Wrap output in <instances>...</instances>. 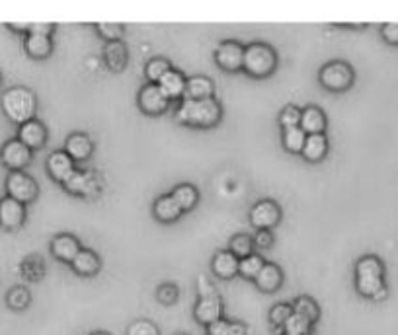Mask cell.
Masks as SVG:
<instances>
[{"label": "cell", "instance_id": "7bdbcfd3", "mask_svg": "<svg viewBox=\"0 0 398 335\" xmlns=\"http://www.w3.org/2000/svg\"><path fill=\"white\" fill-rule=\"evenodd\" d=\"M380 34L389 43L398 45V24H385L380 27Z\"/></svg>", "mask_w": 398, "mask_h": 335}, {"label": "cell", "instance_id": "c3c4849f", "mask_svg": "<svg viewBox=\"0 0 398 335\" xmlns=\"http://www.w3.org/2000/svg\"><path fill=\"white\" fill-rule=\"evenodd\" d=\"M0 82H2V76H0Z\"/></svg>", "mask_w": 398, "mask_h": 335}, {"label": "cell", "instance_id": "ee69618b", "mask_svg": "<svg viewBox=\"0 0 398 335\" xmlns=\"http://www.w3.org/2000/svg\"><path fill=\"white\" fill-rule=\"evenodd\" d=\"M55 24H29L27 34H36V36H49L53 34Z\"/></svg>", "mask_w": 398, "mask_h": 335}, {"label": "cell", "instance_id": "7dc6e473", "mask_svg": "<svg viewBox=\"0 0 398 335\" xmlns=\"http://www.w3.org/2000/svg\"><path fill=\"white\" fill-rule=\"evenodd\" d=\"M176 335H187V334H176Z\"/></svg>", "mask_w": 398, "mask_h": 335}, {"label": "cell", "instance_id": "9c48e42d", "mask_svg": "<svg viewBox=\"0 0 398 335\" xmlns=\"http://www.w3.org/2000/svg\"><path fill=\"white\" fill-rule=\"evenodd\" d=\"M65 189L69 193L80 195V197H94L100 191V179L94 172H88V170H74L72 174L65 184Z\"/></svg>", "mask_w": 398, "mask_h": 335}, {"label": "cell", "instance_id": "44dd1931", "mask_svg": "<svg viewBox=\"0 0 398 335\" xmlns=\"http://www.w3.org/2000/svg\"><path fill=\"white\" fill-rule=\"evenodd\" d=\"M328 152V139L324 132L320 135H307V141L303 146L301 154L303 158L309 160V162H320V160L326 156Z\"/></svg>", "mask_w": 398, "mask_h": 335}, {"label": "cell", "instance_id": "52a82bcc", "mask_svg": "<svg viewBox=\"0 0 398 335\" xmlns=\"http://www.w3.org/2000/svg\"><path fill=\"white\" fill-rule=\"evenodd\" d=\"M0 162L10 172H22L32 162V150L18 139H10L0 149Z\"/></svg>", "mask_w": 398, "mask_h": 335}, {"label": "cell", "instance_id": "ba28073f", "mask_svg": "<svg viewBox=\"0 0 398 335\" xmlns=\"http://www.w3.org/2000/svg\"><path fill=\"white\" fill-rule=\"evenodd\" d=\"M281 221V209L272 199H262L250 209V224L258 230H270Z\"/></svg>", "mask_w": 398, "mask_h": 335}, {"label": "cell", "instance_id": "9a60e30c", "mask_svg": "<svg viewBox=\"0 0 398 335\" xmlns=\"http://www.w3.org/2000/svg\"><path fill=\"white\" fill-rule=\"evenodd\" d=\"M18 141L24 142L29 150H37L47 142V129L41 121L32 119L27 123L20 125L18 129Z\"/></svg>", "mask_w": 398, "mask_h": 335}, {"label": "cell", "instance_id": "603a6c76", "mask_svg": "<svg viewBox=\"0 0 398 335\" xmlns=\"http://www.w3.org/2000/svg\"><path fill=\"white\" fill-rule=\"evenodd\" d=\"M303 131L307 135H320L326 129V115L320 111L319 107L310 106L301 111V123H299Z\"/></svg>", "mask_w": 398, "mask_h": 335}, {"label": "cell", "instance_id": "f35d334b", "mask_svg": "<svg viewBox=\"0 0 398 335\" xmlns=\"http://www.w3.org/2000/svg\"><path fill=\"white\" fill-rule=\"evenodd\" d=\"M127 335H160V331L151 320H137L127 327Z\"/></svg>", "mask_w": 398, "mask_h": 335}, {"label": "cell", "instance_id": "ffe728a7", "mask_svg": "<svg viewBox=\"0 0 398 335\" xmlns=\"http://www.w3.org/2000/svg\"><path fill=\"white\" fill-rule=\"evenodd\" d=\"M159 88L168 100H176V97L184 96V92H186V78L182 76V72L172 69L159 80Z\"/></svg>", "mask_w": 398, "mask_h": 335}, {"label": "cell", "instance_id": "7402d4cb", "mask_svg": "<svg viewBox=\"0 0 398 335\" xmlns=\"http://www.w3.org/2000/svg\"><path fill=\"white\" fill-rule=\"evenodd\" d=\"M215 94V84L207 76H192L186 80V100H209Z\"/></svg>", "mask_w": 398, "mask_h": 335}, {"label": "cell", "instance_id": "e575fe53", "mask_svg": "<svg viewBox=\"0 0 398 335\" xmlns=\"http://www.w3.org/2000/svg\"><path fill=\"white\" fill-rule=\"evenodd\" d=\"M168 71H172L170 62L166 59H160V57L151 59V61L147 62V67H145V74L149 78V84H159V80Z\"/></svg>", "mask_w": 398, "mask_h": 335}, {"label": "cell", "instance_id": "d6986e66", "mask_svg": "<svg viewBox=\"0 0 398 335\" xmlns=\"http://www.w3.org/2000/svg\"><path fill=\"white\" fill-rule=\"evenodd\" d=\"M256 287L260 291L264 292H274L277 291L279 287H281V282H284V273H281V269L274 264H265L262 267V271L256 275Z\"/></svg>", "mask_w": 398, "mask_h": 335}, {"label": "cell", "instance_id": "4dcf8cb0", "mask_svg": "<svg viewBox=\"0 0 398 335\" xmlns=\"http://www.w3.org/2000/svg\"><path fill=\"white\" fill-rule=\"evenodd\" d=\"M305 141H307V132L303 131L301 127H289V129H284V146L287 152H301L303 146H305Z\"/></svg>", "mask_w": 398, "mask_h": 335}, {"label": "cell", "instance_id": "d590c367", "mask_svg": "<svg viewBox=\"0 0 398 335\" xmlns=\"http://www.w3.org/2000/svg\"><path fill=\"white\" fill-rule=\"evenodd\" d=\"M312 334V324L303 316L291 314L289 320L284 324V335H310Z\"/></svg>", "mask_w": 398, "mask_h": 335}, {"label": "cell", "instance_id": "f1b7e54d", "mask_svg": "<svg viewBox=\"0 0 398 335\" xmlns=\"http://www.w3.org/2000/svg\"><path fill=\"white\" fill-rule=\"evenodd\" d=\"M207 329V335H246L248 327L246 324L242 322H237V320H217L215 324L205 327Z\"/></svg>", "mask_w": 398, "mask_h": 335}, {"label": "cell", "instance_id": "277c9868", "mask_svg": "<svg viewBox=\"0 0 398 335\" xmlns=\"http://www.w3.org/2000/svg\"><path fill=\"white\" fill-rule=\"evenodd\" d=\"M277 67V55L265 43H252L244 47V62L242 69L254 76V78H265L275 71Z\"/></svg>", "mask_w": 398, "mask_h": 335}, {"label": "cell", "instance_id": "7a4b0ae2", "mask_svg": "<svg viewBox=\"0 0 398 335\" xmlns=\"http://www.w3.org/2000/svg\"><path fill=\"white\" fill-rule=\"evenodd\" d=\"M383 277H385V267L377 256H363L355 264V289L367 299H385L387 287Z\"/></svg>", "mask_w": 398, "mask_h": 335}, {"label": "cell", "instance_id": "f546056e", "mask_svg": "<svg viewBox=\"0 0 398 335\" xmlns=\"http://www.w3.org/2000/svg\"><path fill=\"white\" fill-rule=\"evenodd\" d=\"M291 306H293V314H297V316H303L305 320H309L310 324H314V322L320 317L319 304L310 299V296H299V299H295V302H293Z\"/></svg>", "mask_w": 398, "mask_h": 335}, {"label": "cell", "instance_id": "d6a6232c", "mask_svg": "<svg viewBox=\"0 0 398 335\" xmlns=\"http://www.w3.org/2000/svg\"><path fill=\"white\" fill-rule=\"evenodd\" d=\"M252 249H254V242H252V238H250L248 234H234V236L230 238L229 252L230 254H234L239 259L254 254Z\"/></svg>", "mask_w": 398, "mask_h": 335}, {"label": "cell", "instance_id": "f6af8a7d", "mask_svg": "<svg viewBox=\"0 0 398 335\" xmlns=\"http://www.w3.org/2000/svg\"><path fill=\"white\" fill-rule=\"evenodd\" d=\"M10 29H20V32H27L29 29V24H8Z\"/></svg>", "mask_w": 398, "mask_h": 335}, {"label": "cell", "instance_id": "5bb4252c", "mask_svg": "<svg viewBox=\"0 0 398 335\" xmlns=\"http://www.w3.org/2000/svg\"><path fill=\"white\" fill-rule=\"evenodd\" d=\"M74 160L65 152V150H55L49 154V158H47V172H49V176L53 177L55 182H61L65 184L69 177L74 174Z\"/></svg>", "mask_w": 398, "mask_h": 335}, {"label": "cell", "instance_id": "60d3db41", "mask_svg": "<svg viewBox=\"0 0 398 335\" xmlns=\"http://www.w3.org/2000/svg\"><path fill=\"white\" fill-rule=\"evenodd\" d=\"M279 123L284 129H289V127H297V125L301 123V111L297 109L295 106H287L279 114Z\"/></svg>", "mask_w": 398, "mask_h": 335}, {"label": "cell", "instance_id": "2e32d148", "mask_svg": "<svg viewBox=\"0 0 398 335\" xmlns=\"http://www.w3.org/2000/svg\"><path fill=\"white\" fill-rule=\"evenodd\" d=\"M82 249L79 244V240L71 236V234H59L51 240V254L61 261L72 264V259L79 256V252Z\"/></svg>", "mask_w": 398, "mask_h": 335}, {"label": "cell", "instance_id": "1f68e13d", "mask_svg": "<svg viewBox=\"0 0 398 335\" xmlns=\"http://www.w3.org/2000/svg\"><path fill=\"white\" fill-rule=\"evenodd\" d=\"M265 265V261L262 259V256L258 254H250V256L242 257L239 264V273L246 279H256V275L262 271V267Z\"/></svg>", "mask_w": 398, "mask_h": 335}, {"label": "cell", "instance_id": "bcb514c9", "mask_svg": "<svg viewBox=\"0 0 398 335\" xmlns=\"http://www.w3.org/2000/svg\"><path fill=\"white\" fill-rule=\"evenodd\" d=\"M92 335H110V334H107V331H94Z\"/></svg>", "mask_w": 398, "mask_h": 335}, {"label": "cell", "instance_id": "cb8c5ba5", "mask_svg": "<svg viewBox=\"0 0 398 335\" xmlns=\"http://www.w3.org/2000/svg\"><path fill=\"white\" fill-rule=\"evenodd\" d=\"M152 212L160 222H174L182 214V209L172 199V195H160L152 205Z\"/></svg>", "mask_w": 398, "mask_h": 335}, {"label": "cell", "instance_id": "836d02e7", "mask_svg": "<svg viewBox=\"0 0 398 335\" xmlns=\"http://www.w3.org/2000/svg\"><path fill=\"white\" fill-rule=\"evenodd\" d=\"M29 302H32V296H29V291L24 289V287H14V289H10L8 294H6V304H8V308L16 310V312L26 310L27 306H29Z\"/></svg>", "mask_w": 398, "mask_h": 335}, {"label": "cell", "instance_id": "6da1fadb", "mask_svg": "<svg viewBox=\"0 0 398 335\" xmlns=\"http://www.w3.org/2000/svg\"><path fill=\"white\" fill-rule=\"evenodd\" d=\"M223 109L215 97L209 100H184L176 109V121L187 127H215L221 121Z\"/></svg>", "mask_w": 398, "mask_h": 335}, {"label": "cell", "instance_id": "4fadbf2b", "mask_svg": "<svg viewBox=\"0 0 398 335\" xmlns=\"http://www.w3.org/2000/svg\"><path fill=\"white\" fill-rule=\"evenodd\" d=\"M194 316L199 324H204L205 327L215 324L217 320L223 317V302L221 299L211 292V294H201V299L195 302Z\"/></svg>", "mask_w": 398, "mask_h": 335}, {"label": "cell", "instance_id": "484cf974", "mask_svg": "<svg viewBox=\"0 0 398 335\" xmlns=\"http://www.w3.org/2000/svg\"><path fill=\"white\" fill-rule=\"evenodd\" d=\"M104 59L112 71H124L127 64V47L121 41H110L104 49Z\"/></svg>", "mask_w": 398, "mask_h": 335}, {"label": "cell", "instance_id": "b9f144b4", "mask_svg": "<svg viewBox=\"0 0 398 335\" xmlns=\"http://www.w3.org/2000/svg\"><path fill=\"white\" fill-rule=\"evenodd\" d=\"M254 242V246L258 249H267V247L274 244V236H272V232L270 230H258L256 238L252 240Z\"/></svg>", "mask_w": 398, "mask_h": 335}, {"label": "cell", "instance_id": "30bf717a", "mask_svg": "<svg viewBox=\"0 0 398 335\" xmlns=\"http://www.w3.org/2000/svg\"><path fill=\"white\" fill-rule=\"evenodd\" d=\"M215 61L223 71L237 72L242 69L244 62V47L237 41H223L215 49Z\"/></svg>", "mask_w": 398, "mask_h": 335}, {"label": "cell", "instance_id": "ab89813d", "mask_svg": "<svg viewBox=\"0 0 398 335\" xmlns=\"http://www.w3.org/2000/svg\"><path fill=\"white\" fill-rule=\"evenodd\" d=\"M178 296H180V291H178V287L174 282H164V285H160L159 289H157V299L162 304H174Z\"/></svg>", "mask_w": 398, "mask_h": 335}, {"label": "cell", "instance_id": "5b68a950", "mask_svg": "<svg viewBox=\"0 0 398 335\" xmlns=\"http://www.w3.org/2000/svg\"><path fill=\"white\" fill-rule=\"evenodd\" d=\"M320 84L330 92H344L354 84V69L344 61H330L320 69Z\"/></svg>", "mask_w": 398, "mask_h": 335}, {"label": "cell", "instance_id": "8d00e7d4", "mask_svg": "<svg viewBox=\"0 0 398 335\" xmlns=\"http://www.w3.org/2000/svg\"><path fill=\"white\" fill-rule=\"evenodd\" d=\"M291 314H293L291 304H287V302H279V304H275L274 308L270 310V322H272L274 326L284 327V324L287 322V320H289Z\"/></svg>", "mask_w": 398, "mask_h": 335}, {"label": "cell", "instance_id": "8fae6325", "mask_svg": "<svg viewBox=\"0 0 398 335\" xmlns=\"http://www.w3.org/2000/svg\"><path fill=\"white\" fill-rule=\"evenodd\" d=\"M137 102H139V107H141L147 115L164 114V111L168 109L170 104V100L162 94L159 84H147V86H142Z\"/></svg>", "mask_w": 398, "mask_h": 335}, {"label": "cell", "instance_id": "d4e9b609", "mask_svg": "<svg viewBox=\"0 0 398 335\" xmlns=\"http://www.w3.org/2000/svg\"><path fill=\"white\" fill-rule=\"evenodd\" d=\"M26 53L34 59H45L53 51V41L49 36H36V34H27L26 37Z\"/></svg>", "mask_w": 398, "mask_h": 335}, {"label": "cell", "instance_id": "e0dca14e", "mask_svg": "<svg viewBox=\"0 0 398 335\" xmlns=\"http://www.w3.org/2000/svg\"><path fill=\"white\" fill-rule=\"evenodd\" d=\"M94 150V142L90 141L88 135L84 132H72L69 135V139L65 142V152L71 156L74 162L77 160H86Z\"/></svg>", "mask_w": 398, "mask_h": 335}, {"label": "cell", "instance_id": "74e56055", "mask_svg": "<svg viewBox=\"0 0 398 335\" xmlns=\"http://www.w3.org/2000/svg\"><path fill=\"white\" fill-rule=\"evenodd\" d=\"M96 29L100 36L107 39V43L110 41H119V37L124 34V26L121 24H112V22H106V24L100 22V24H96Z\"/></svg>", "mask_w": 398, "mask_h": 335}, {"label": "cell", "instance_id": "ac0fdd59", "mask_svg": "<svg viewBox=\"0 0 398 335\" xmlns=\"http://www.w3.org/2000/svg\"><path fill=\"white\" fill-rule=\"evenodd\" d=\"M239 257L234 256V254H230L229 249H223V252H217V254H215L211 267L217 277H221V279H232L234 275L239 273Z\"/></svg>", "mask_w": 398, "mask_h": 335}, {"label": "cell", "instance_id": "83f0119b", "mask_svg": "<svg viewBox=\"0 0 398 335\" xmlns=\"http://www.w3.org/2000/svg\"><path fill=\"white\" fill-rule=\"evenodd\" d=\"M72 269L79 275H94L100 269V257L92 249H80L79 256L72 259Z\"/></svg>", "mask_w": 398, "mask_h": 335}, {"label": "cell", "instance_id": "3957f363", "mask_svg": "<svg viewBox=\"0 0 398 335\" xmlns=\"http://www.w3.org/2000/svg\"><path fill=\"white\" fill-rule=\"evenodd\" d=\"M0 107L12 123L24 125L32 121L37 111L36 94L26 86H12L0 97Z\"/></svg>", "mask_w": 398, "mask_h": 335}, {"label": "cell", "instance_id": "4316f807", "mask_svg": "<svg viewBox=\"0 0 398 335\" xmlns=\"http://www.w3.org/2000/svg\"><path fill=\"white\" fill-rule=\"evenodd\" d=\"M170 195L178 203V207L182 209V212L192 211L197 205V201H199V191L192 184H180V186L174 187V191Z\"/></svg>", "mask_w": 398, "mask_h": 335}, {"label": "cell", "instance_id": "8992f818", "mask_svg": "<svg viewBox=\"0 0 398 335\" xmlns=\"http://www.w3.org/2000/svg\"><path fill=\"white\" fill-rule=\"evenodd\" d=\"M4 186H6L8 197L16 199L22 205L36 201L37 193H39L37 182L32 176H27L26 172H10Z\"/></svg>", "mask_w": 398, "mask_h": 335}, {"label": "cell", "instance_id": "7c38bea8", "mask_svg": "<svg viewBox=\"0 0 398 335\" xmlns=\"http://www.w3.org/2000/svg\"><path fill=\"white\" fill-rule=\"evenodd\" d=\"M26 222V205L18 203L12 197L0 199V228L18 230Z\"/></svg>", "mask_w": 398, "mask_h": 335}]
</instances>
